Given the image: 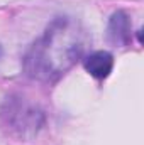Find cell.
Returning <instances> with one entry per match:
<instances>
[{"mask_svg":"<svg viewBox=\"0 0 144 145\" xmlns=\"http://www.w3.org/2000/svg\"><path fill=\"white\" fill-rule=\"evenodd\" d=\"M81 32L70 19H56L26 56V72L41 81L56 79L81 54Z\"/></svg>","mask_w":144,"mask_h":145,"instance_id":"1","label":"cell"},{"mask_svg":"<svg viewBox=\"0 0 144 145\" xmlns=\"http://www.w3.org/2000/svg\"><path fill=\"white\" fill-rule=\"evenodd\" d=\"M3 116H7V125H10L12 128L19 130L20 133L26 132H36L37 128L42 125V115L41 111H37L32 106H27L20 101L12 103L9 110L3 113Z\"/></svg>","mask_w":144,"mask_h":145,"instance_id":"2","label":"cell"},{"mask_svg":"<svg viewBox=\"0 0 144 145\" xmlns=\"http://www.w3.org/2000/svg\"><path fill=\"white\" fill-rule=\"evenodd\" d=\"M107 36L108 40L114 46L124 47L129 44V40H131V22H129V17L126 15V12L119 10V12L112 14L110 20H108Z\"/></svg>","mask_w":144,"mask_h":145,"instance_id":"3","label":"cell"},{"mask_svg":"<svg viewBox=\"0 0 144 145\" xmlns=\"http://www.w3.org/2000/svg\"><path fill=\"white\" fill-rule=\"evenodd\" d=\"M83 66H85V69L90 72L93 78L105 79L108 74L112 72L114 57L107 51H95V52H92L90 56H87L83 59Z\"/></svg>","mask_w":144,"mask_h":145,"instance_id":"4","label":"cell"}]
</instances>
